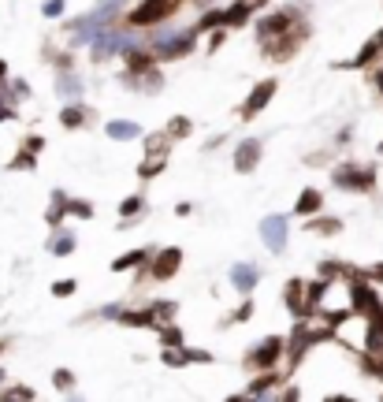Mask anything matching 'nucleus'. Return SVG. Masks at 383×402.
<instances>
[{
    "label": "nucleus",
    "mask_w": 383,
    "mask_h": 402,
    "mask_svg": "<svg viewBox=\"0 0 383 402\" xmlns=\"http://www.w3.org/2000/svg\"><path fill=\"white\" fill-rule=\"evenodd\" d=\"M52 384H56V391H71V387H75V372L56 369V372H52Z\"/></svg>",
    "instance_id": "c9c22d12"
},
{
    "label": "nucleus",
    "mask_w": 383,
    "mask_h": 402,
    "mask_svg": "<svg viewBox=\"0 0 383 402\" xmlns=\"http://www.w3.org/2000/svg\"><path fill=\"white\" fill-rule=\"evenodd\" d=\"M63 4H68V0H45L42 11H45L49 19H60V15H63Z\"/></svg>",
    "instance_id": "ea45409f"
},
{
    "label": "nucleus",
    "mask_w": 383,
    "mask_h": 402,
    "mask_svg": "<svg viewBox=\"0 0 383 402\" xmlns=\"http://www.w3.org/2000/svg\"><path fill=\"white\" fill-rule=\"evenodd\" d=\"M182 4H187V0H142L138 8H130L123 15V23L127 27H161V23H168Z\"/></svg>",
    "instance_id": "f03ea898"
},
{
    "label": "nucleus",
    "mask_w": 383,
    "mask_h": 402,
    "mask_svg": "<svg viewBox=\"0 0 383 402\" xmlns=\"http://www.w3.org/2000/svg\"><path fill=\"white\" fill-rule=\"evenodd\" d=\"M104 134H108L112 142H134V138H142V127L134 120H112L108 127H104Z\"/></svg>",
    "instance_id": "412c9836"
},
{
    "label": "nucleus",
    "mask_w": 383,
    "mask_h": 402,
    "mask_svg": "<svg viewBox=\"0 0 383 402\" xmlns=\"http://www.w3.org/2000/svg\"><path fill=\"white\" fill-rule=\"evenodd\" d=\"M306 231H309V235H339L342 220H335V216H309L306 220Z\"/></svg>",
    "instance_id": "4be33fe9"
},
{
    "label": "nucleus",
    "mask_w": 383,
    "mask_h": 402,
    "mask_svg": "<svg viewBox=\"0 0 383 402\" xmlns=\"http://www.w3.org/2000/svg\"><path fill=\"white\" fill-rule=\"evenodd\" d=\"M4 86H8V63L0 60V89H4Z\"/></svg>",
    "instance_id": "09e8293b"
},
{
    "label": "nucleus",
    "mask_w": 383,
    "mask_h": 402,
    "mask_svg": "<svg viewBox=\"0 0 383 402\" xmlns=\"http://www.w3.org/2000/svg\"><path fill=\"white\" fill-rule=\"evenodd\" d=\"M260 142L257 138H246L239 142V149H234V172L239 175H249V172H257V164H260Z\"/></svg>",
    "instance_id": "4468645a"
},
{
    "label": "nucleus",
    "mask_w": 383,
    "mask_h": 402,
    "mask_svg": "<svg viewBox=\"0 0 383 402\" xmlns=\"http://www.w3.org/2000/svg\"><path fill=\"white\" fill-rule=\"evenodd\" d=\"M23 149H26V153H34V157H37V153L45 149V138H42V134H26V138H23Z\"/></svg>",
    "instance_id": "4c0bfd02"
},
{
    "label": "nucleus",
    "mask_w": 383,
    "mask_h": 402,
    "mask_svg": "<svg viewBox=\"0 0 383 402\" xmlns=\"http://www.w3.org/2000/svg\"><path fill=\"white\" fill-rule=\"evenodd\" d=\"M8 168H11V172H30V168H37V157H34V153H26V149H19L15 161H8Z\"/></svg>",
    "instance_id": "473e14b6"
},
{
    "label": "nucleus",
    "mask_w": 383,
    "mask_h": 402,
    "mask_svg": "<svg viewBox=\"0 0 383 402\" xmlns=\"http://www.w3.org/2000/svg\"><path fill=\"white\" fill-rule=\"evenodd\" d=\"M379 153H383V142H379Z\"/></svg>",
    "instance_id": "6e6d98bb"
},
{
    "label": "nucleus",
    "mask_w": 383,
    "mask_h": 402,
    "mask_svg": "<svg viewBox=\"0 0 383 402\" xmlns=\"http://www.w3.org/2000/svg\"><path fill=\"white\" fill-rule=\"evenodd\" d=\"M15 395H19V402H34V391H30V387H23V384L15 387Z\"/></svg>",
    "instance_id": "a18cd8bd"
},
{
    "label": "nucleus",
    "mask_w": 383,
    "mask_h": 402,
    "mask_svg": "<svg viewBox=\"0 0 383 402\" xmlns=\"http://www.w3.org/2000/svg\"><path fill=\"white\" fill-rule=\"evenodd\" d=\"M127 45H130L127 37L115 30V27H108V30H101V34L94 37V45H89V60H94V63H104L112 53H123Z\"/></svg>",
    "instance_id": "9d476101"
},
{
    "label": "nucleus",
    "mask_w": 383,
    "mask_h": 402,
    "mask_svg": "<svg viewBox=\"0 0 383 402\" xmlns=\"http://www.w3.org/2000/svg\"><path fill=\"white\" fill-rule=\"evenodd\" d=\"M0 402H19V395H15V387H4V391H0Z\"/></svg>",
    "instance_id": "49530a36"
},
{
    "label": "nucleus",
    "mask_w": 383,
    "mask_h": 402,
    "mask_svg": "<svg viewBox=\"0 0 383 402\" xmlns=\"http://www.w3.org/2000/svg\"><path fill=\"white\" fill-rule=\"evenodd\" d=\"M246 4H253V8H264V4H268V0H246Z\"/></svg>",
    "instance_id": "603ef678"
},
{
    "label": "nucleus",
    "mask_w": 383,
    "mask_h": 402,
    "mask_svg": "<svg viewBox=\"0 0 383 402\" xmlns=\"http://www.w3.org/2000/svg\"><path fill=\"white\" fill-rule=\"evenodd\" d=\"M190 131H194L190 115H171V120H168V134L171 138H190Z\"/></svg>",
    "instance_id": "2f4dec72"
},
{
    "label": "nucleus",
    "mask_w": 383,
    "mask_h": 402,
    "mask_svg": "<svg viewBox=\"0 0 383 402\" xmlns=\"http://www.w3.org/2000/svg\"><path fill=\"white\" fill-rule=\"evenodd\" d=\"M365 276H368V279H376V283H383V261L372 265V268H365Z\"/></svg>",
    "instance_id": "79ce46f5"
},
{
    "label": "nucleus",
    "mask_w": 383,
    "mask_h": 402,
    "mask_svg": "<svg viewBox=\"0 0 383 402\" xmlns=\"http://www.w3.org/2000/svg\"><path fill=\"white\" fill-rule=\"evenodd\" d=\"M275 89H280L275 79H260L253 89H249V97H246V105L239 108V115H242V120H257V115L268 108V101L275 97Z\"/></svg>",
    "instance_id": "6e6552de"
},
{
    "label": "nucleus",
    "mask_w": 383,
    "mask_h": 402,
    "mask_svg": "<svg viewBox=\"0 0 383 402\" xmlns=\"http://www.w3.org/2000/svg\"><path fill=\"white\" fill-rule=\"evenodd\" d=\"M223 42H227V34H223V30H213V34H208V49H213V53H216Z\"/></svg>",
    "instance_id": "a19ab883"
},
{
    "label": "nucleus",
    "mask_w": 383,
    "mask_h": 402,
    "mask_svg": "<svg viewBox=\"0 0 383 402\" xmlns=\"http://www.w3.org/2000/svg\"><path fill=\"white\" fill-rule=\"evenodd\" d=\"M283 350H287L283 335H264V339L246 354V369H253V372H268V369H275V365H280V358H283Z\"/></svg>",
    "instance_id": "423d86ee"
},
{
    "label": "nucleus",
    "mask_w": 383,
    "mask_h": 402,
    "mask_svg": "<svg viewBox=\"0 0 383 402\" xmlns=\"http://www.w3.org/2000/svg\"><path fill=\"white\" fill-rule=\"evenodd\" d=\"M145 213V198H142V194H134V198H127L123 205H120V227H127V224H134V220Z\"/></svg>",
    "instance_id": "a878e982"
},
{
    "label": "nucleus",
    "mask_w": 383,
    "mask_h": 402,
    "mask_svg": "<svg viewBox=\"0 0 383 402\" xmlns=\"http://www.w3.org/2000/svg\"><path fill=\"white\" fill-rule=\"evenodd\" d=\"M320 276L335 283V279H342V276H350V279H353V276H361V272H358V268H350V265H342V261H320Z\"/></svg>",
    "instance_id": "bb28decb"
},
{
    "label": "nucleus",
    "mask_w": 383,
    "mask_h": 402,
    "mask_svg": "<svg viewBox=\"0 0 383 402\" xmlns=\"http://www.w3.org/2000/svg\"><path fill=\"white\" fill-rule=\"evenodd\" d=\"M49 250L56 253V257H68V253H75V235H71V231H56V235L49 239Z\"/></svg>",
    "instance_id": "c85d7f7f"
},
{
    "label": "nucleus",
    "mask_w": 383,
    "mask_h": 402,
    "mask_svg": "<svg viewBox=\"0 0 383 402\" xmlns=\"http://www.w3.org/2000/svg\"><path fill=\"white\" fill-rule=\"evenodd\" d=\"M324 402H353V398H346V395H327Z\"/></svg>",
    "instance_id": "3c124183"
},
{
    "label": "nucleus",
    "mask_w": 383,
    "mask_h": 402,
    "mask_svg": "<svg viewBox=\"0 0 383 402\" xmlns=\"http://www.w3.org/2000/svg\"><path fill=\"white\" fill-rule=\"evenodd\" d=\"M68 216L89 220V216H94V205H89V201H82V198H68Z\"/></svg>",
    "instance_id": "f704fd0d"
},
{
    "label": "nucleus",
    "mask_w": 383,
    "mask_h": 402,
    "mask_svg": "<svg viewBox=\"0 0 383 402\" xmlns=\"http://www.w3.org/2000/svg\"><path fill=\"white\" fill-rule=\"evenodd\" d=\"M280 387H283V372L268 369V372H257V380L246 387V395H249V398H257V395H272V391H280Z\"/></svg>",
    "instance_id": "f3484780"
},
{
    "label": "nucleus",
    "mask_w": 383,
    "mask_h": 402,
    "mask_svg": "<svg viewBox=\"0 0 383 402\" xmlns=\"http://www.w3.org/2000/svg\"><path fill=\"white\" fill-rule=\"evenodd\" d=\"M161 343H164V350L168 346H187V339H182V332L175 328V324H164L161 328Z\"/></svg>",
    "instance_id": "72a5a7b5"
},
{
    "label": "nucleus",
    "mask_w": 383,
    "mask_h": 402,
    "mask_svg": "<svg viewBox=\"0 0 383 402\" xmlns=\"http://www.w3.org/2000/svg\"><path fill=\"white\" fill-rule=\"evenodd\" d=\"M168 168V157H149V153H145V161L138 164V179L145 183V179H153V175H161Z\"/></svg>",
    "instance_id": "c756f323"
},
{
    "label": "nucleus",
    "mask_w": 383,
    "mask_h": 402,
    "mask_svg": "<svg viewBox=\"0 0 383 402\" xmlns=\"http://www.w3.org/2000/svg\"><path fill=\"white\" fill-rule=\"evenodd\" d=\"M179 265H182V250L168 246V250H156V253H153V261H149V268H145V276H149V279H171V276L179 272Z\"/></svg>",
    "instance_id": "9b49d317"
},
{
    "label": "nucleus",
    "mask_w": 383,
    "mask_h": 402,
    "mask_svg": "<svg viewBox=\"0 0 383 402\" xmlns=\"http://www.w3.org/2000/svg\"><path fill=\"white\" fill-rule=\"evenodd\" d=\"M301 398V391H298V387H287V391L280 395V402H298Z\"/></svg>",
    "instance_id": "c03bdc74"
},
{
    "label": "nucleus",
    "mask_w": 383,
    "mask_h": 402,
    "mask_svg": "<svg viewBox=\"0 0 383 402\" xmlns=\"http://www.w3.org/2000/svg\"><path fill=\"white\" fill-rule=\"evenodd\" d=\"M301 19H306V11H301V4L268 11V15H260V19H257V42H260V45H264V42H272V37L287 34L290 27H298Z\"/></svg>",
    "instance_id": "7ed1b4c3"
},
{
    "label": "nucleus",
    "mask_w": 383,
    "mask_h": 402,
    "mask_svg": "<svg viewBox=\"0 0 383 402\" xmlns=\"http://www.w3.org/2000/svg\"><path fill=\"white\" fill-rule=\"evenodd\" d=\"M283 302H287V309H290V313H294L298 320H309V279H301V276L287 279Z\"/></svg>",
    "instance_id": "1a4fd4ad"
},
{
    "label": "nucleus",
    "mask_w": 383,
    "mask_h": 402,
    "mask_svg": "<svg viewBox=\"0 0 383 402\" xmlns=\"http://www.w3.org/2000/svg\"><path fill=\"white\" fill-rule=\"evenodd\" d=\"M324 339H335V328H309L306 320H298L294 332H290V339H287V372H294L298 361L309 354V346L324 343Z\"/></svg>",
    "instance_id": "f257e3e1"
},
{
    "label": "nucleus",
    "mask_w": 383,
    "mask_h": 402,
    "mask_svg": "<svg viewBox=\"0 0 383 402\" xmlns=\"http://www.w3.org/2000/svg\"><path fill=\"white\" fill-rule=\"evenodd\" d=\"M257 279H260L257 265H234V268H231V283H234V291H242V294L253 291Z\"/></svg>",
    "instance_id": "6ab92c4d"
},
{
    "label": "nucleus",
    "mask_w": 383,
    "mask_h": 402,
    "mask_svg": "<svg viewBox=\"0 0 383 402\" xmlns=\"http://www.w3.org/2000/svg\"><path fill=\"white\" fill-rule=\"evenodd\" d=\"M306 42H309V23L301 19L298 27H290L287 34L272 37V42H264V45H260V53L268 56V60H275V63H283V60H290V56H294V53H298V49L306 45Z\"/></svg>",
    "instance_id": "20e7f679"
},
{
    "label": "nucleus",
    "mask_w": 383,
    "mask_h": 402,
    "mask_svg": "<svg viewBox=\"0 0 383 402\" xmlns=\"http://www.w3.org/2000/svg\"><path fill=\"white\" fill-rule=\"evenodd\" d=\"M149 309H153V317H156V328L171 324V320H175V313H179L175 302H149Z\"/></svg>",
    "instance_id": "7c9ffc66"
},
{
    "label": "nucleus",
    "mask_w": 383,
    "mask_h": 402,
    "mask_svg": "<svg viewBox=\"0 0 383 402\" xmlns=\"http://www.w3.org/2000/svg\"><path fill=\"white\" fill-rule=\"evenodd\" d=\"M327 287H332V279H313V283H309V317H313V313H320Z\"/></svg>",
    "instance_id": "cd10ccee"
},
{
    "label": "nucleus",
    "mask_w": 383,
    "mask_h": 402,
    "mask_svg": "<svg viewBox=\"0 0 383 402\" xmlns=\"http://www.w3.org/2000/svg\"><path fill=\"white\" fill-rule=\"evenodd\" d=\"M63 216H68V194H63V190H52V201H49L45 220H49L52 227H60V224H63Z\"/></svg>",
    "instance_id": "393cba45"
},
{
    "label": "nucleus",
    "mask_w": 383,
    "mask_h": 402,
    "mask_svg": "<svg viewBox=\"0 0 383 402\" xmlns=\"http://www.w3.org/2000/svg\"><path fill=\"white\" fill-rule=\"evenodd\" d=\"M320 209H324V194H320V190L306 187V190L298 194V201H294V216H301V220H306V216H316Z\"/></svg>",
    "instance_id": "a211bd4d"
},
{
    "label": "nucleus",
    "mask_w": 383,
    "mask_h": 402,
    "mask_svg": "<svg viewBox=\"0 0 383 402\" xmlns=\"http://www.w3.org/2000/svg\"><path fill=\"white\" fill-rule=\"evenodd\" d=\"M175 213H179V216H190V213H194V205H190V201H182V205H175Z\"/></svg>",
    "instance_id": "de8ad7c7"
},
{
    "label": "nucleus",
    "mask_w": 383,
    "mask_h": 402,
    "mask_svg": "<svg viewBox=\"0 0 383 402\" xmlns=\"http://www.w3.org/2000/svg\"><path fill=\"white\" fill-rule=\"evenodd\" d=\"M60 123L68 127V131H82L86 123H94V108L82 105V101H68V105L60 108Z\"/></svg>",
    "instance_id": "2eb2a0df"
},
{
    "label": "nucleus",
    "mask_w": 383,
    "mask_h": 402,
    "mask_svg": "<svg viewBox=\"0 0 383 402\" xmlns=\"http://www.w3.org/2000/svg\"><path fill=\"white\" fill-rule=\"evenodd\" d=\"M75 291H78L75 279H56V283H52V294H56V298H71Z\"/></svg>",
    "instance_id": "e433bc0d"
},
{
    "label": "nucleus",
    "mask_w": 383,
    "mask_h": 402,
    "mask_svg": "<svg viewBox=\"0 0 383 402\" xmlns=\"http://www.w3.org/2000/svg\"><path fill=\"white\" fill-rule=\"evenodd\" d=\"M11 89H15V94H19V101H23V97H30V86H26L23 79H15V82H11Z\"/></svg>",
    "instance_id": "37998d69"
},
{
    "label": "nucleus",
    "mask_w": 383,
    "mask_h": 402,
    "mask_svg": "<svg viewBox=\"0 0 383 402\" xmlns=\"http://www.w3.org/2000/svg\"><path fill=\"white\" fill-rule=\"evenodd\" d=\"M249 317H253V302H249V298H246V302L239 306V309H234V313H231V324H239V320H249Z\"/></svg>",
    "instance_id": "58836bf2"
},
{
    "label": "nucleus",
    "mask_w": 383,
    "mask_h": 402,
    "mask_svg": "<svg viewBox=\"0 0 383 402\" xmlns=\"http://www.w3.org/2000/svg\"><path fill=\"white\" fill-rule=\"evenodd\" d=\"M379 56H383V30H376V34L361 45V53L353 56L350 63H339V68H342V71H365V68H376Z\"/></svg>",
    "instance_id": "f8f14e48"
},
{
    "label": "nucleus",
    "mask_w": 383,
    "mask_h": 402,
    "mask_svg": "<svg viewBox=\"0 0 383 402\" xmlns=\"http://www.w3.org/2000/svg\"><path fill=\"white\" fill-rule=\"evenodd\" d=\"M287 216H264L260 220V239L272 253H283L287 250Z\"/></svg>",
    "instance_id": "ddd939ff"
},
{
    "label": "nucleus",
    "mask_w": 383,
    "mask_h": 402,
    "mask_svg": "<svg viewBox=\"0 0 383 402\" xmlns=\"http://www.w3.org/2000/svg\"><path fill=\"white\" fill-rule=\"evenodd\" d=\"M145 261H153V250H130L112 261V272H127V268H142Z\"/></svg>",
    "instance_id": "b1692460"
},
{
    "label": "nucleus",
    "mask_w": 383,
    "mask_h": 402,
    "mask_svg": "<svg viewBox=\"0 0 383 402\" xmlns=\"http://www.w3.org/2000/svg\"><path fill=\"white\" fill-rule=\"evenodd\" d=\"M361 276H365V272H361ZM361 276L350 279V309H353L358 317H365V320H379V317H383V302H379L376 291L368 287Z\"/></svg>",
    "instance_id": "0eeeda50"
},
{
    "label": "nucleus",
    "mask_w": 383,
    "mask_h": 402,
    "mask_svg": "<svg viewBox=\"0 0 383 402\" xmlns=\"http://www.w3.org/2000/svg\"><path fill=\"white\" fill-rule=\"evenodd\" d=\"M4 350H8V343H4V339H0V354H4Z\"/></svg>",
    "instance_id": "864d4df0"
},
{
    "label": "nucleus",
    "mask_w": 383,
    "mask_h": 402,
    "mask_svg": "<svg viewBox=\"0 0 383 402\" xmlns=\"http://www.w3.org/2000/svg\"><path fill=\"white\" fill-rule=\"evenodd\" d=\"M56 89H60L63 101H78V94H82V82H78L75 71H60V75H56Z\"/></svg>",
    "instance_id": "5701e85b"
},
{
    "label": "nucleus",
    "mask_w": 383,
    "mask_h": 402,
    "mask_svg": "<svg viewBox=\"0 0 383 402\" xmlns=\"http://www.w3.org/2000/svg\"><path fill=\"white\" fill-rule=\"evenodd\" d=\"M123 79V86H130V89H142V94H156V89L164 86V75H161V68H149V71H138V75H120Z\"/></svg>",
    "instance_id": "dca6fc26"
},
{
    "label": "nucleus",
    "mask_w": 383,
    "mask_h": 402,
    "mask_svg": "<svg viewBox=\"0 0 383 402\" xmlns=\"http://www.w3.org/2000/svg\"><path fill=\"white\" fill-rule=\"evenodd\" d=\"M68 402H82V398H78V395H71V398H68Z\"/></svg>",
    "instance_id": "5fc2aeb1"
},
{
    "label": "nucleus",
    "mask_w": 383,
    "mask_h": 402,
    "mask_svg": "<svg viewBox=\"0 0 383 402\" xmlns=\"http://www.w3.org/2000/svg\"><path fill=\"white\" fill-rule=\"evenodd\" d=\"M335 187L339 190H358V194H368L376 187V168L372 164H358V161H346V164H339L335 172Z\"/></svg>",
    "instance_id": "39448f33"
},
{
    "label": "nucleus",
    "mask_w": 383,
    "mask_h": 402,
    "mask_svg": "<svg viewBox=\"0 0 383 402\" xmlns=\"http://www.w3.org/2000/svg\"><path fill=\"white\" fill-rule=\"evenodd\" d=\"M372 82H376V89H379V97H383V68L372 75Z\"/></svg>",
    "instance_id": "8fccbe9b"
},
{
    "label": "nucleus",
    "mask_w": 383,
    "mask_h": 402,
    "mask_svg": "<svg viewBox=\"0 0 383 402\" xmlns=\"http://www.w3.org/2000/svg\"><path fill=\"white\" fill-rule=\"evenodd\" d=\"M120 324H127V328H156V317H153V309L145 306V309H120V317H115Z\"/></svg>",
    "instance_id": "aec40b11"
}]
</instances>
